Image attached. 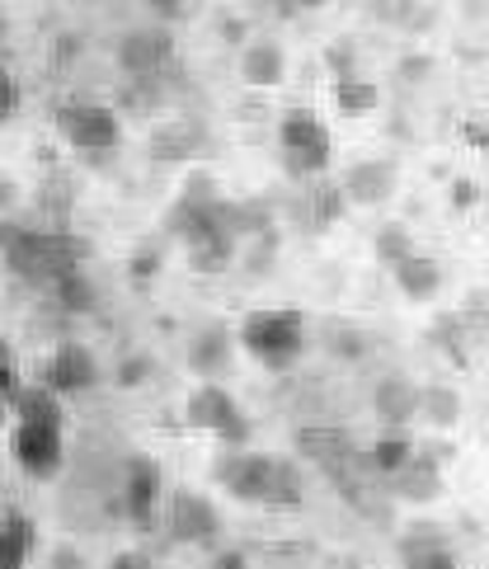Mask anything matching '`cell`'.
<instances>
[{
    "mask_svg": "<svg viewBox=\"0 0 489 569\" xmlns=\"http://www.w3.org/2000/svg\"><path fill=\"white\" fill-rule=\"evenodd\" d=\"M0 259L29 288H57L67 273L86 269V246L61 227H14L0 221Z\"/></svg>",
    "mask_w": 489,
    "mask_h": 569,
    "instance_id": "1",
    "label": "cell"
},
{
    "mask_svg": "<svg viewBox=\"0 0 489 569\" xmlns=\"http://www.w3.org/2000/svg\"><path fill=\"white\" fill-rule=\"evenodd\" d=\"M306 339H311V330H306V316L297 307L250 311L240 320V330H236V343L269 372H292L297 362L306 358Z\"/></svg>",
    "mask_w": 489,
    "mask_h": 569,
    "instance_id": "2",
    "label": "cell"
},
{
    "mask_svg": "<svg viewBox=\"0 0 489 569\" xmlns=\"http://www.w3.org/2000/svg\"><path fill=\"white\" fill-rule=\"evenodd\" d=\"M278 147H282V170L297 184H311V179H325V170H330L335 137L316 109H288L278 118Z\"/></svg>",
    "mask_w": 489,
    "mask_h": 569,
    "instance_id": "3",
    "label": "cell"
},
{
    "mask_svg": "<svg viewBox=\"0 0 489 569\" xmlns=\"http://www.w3.org/2000/svg\"><path fill=\"white\" fill-rule=\"evenodd\" d=\"M183 423L221 438L227 447H244V442H250V433H255L250 415L240 410V400L227 391V386H217V381H202V386H193V391H189V400H183Z\"/></svg>",
    "mask_w": 489,
    "mask_h": 569,
    "instance_id": "4",
    "label": "cell"
},
{
    "mask_svg": "<svg viewBox=\"0 0 489 569\" xmlns=\"http://www.w3.org/2000/svg\"><path fill=\"white\" fill-rule=\"evenodd\" d=\"M57 137L67 141L71 151H113L122 141V118L109 104H94V99H67L52 113Z\"/></svg>",
    "mask_w": 489,
    "mask_h": 569,
    "instance_id": "5",
    "label": "cell"
},
{
    "mask_svg": "<svg viewBox=\"0 0 489 569\" xmlns=\"http://www.w3.org/2000/svg\"><path fill=\"white\" fill-rule=\"evenodd\" d=\"M273 466L278 457L269 452H244V447H227L212 461V480L240 503H269V485H273Z\"/></svg>",
    "mask_w": 489,
    "mask_h": 569,
    "instance_id": "6",
    "label": "cell"
},
{
    "mask_svg": "<svg viewBox=\"0 0 489 569\" xmlns=\"http://www.w3.org/2000/svg\"><path fill=\"white\" fill-rule=\"evenodd\" d=\"M166 532L179 546H217V537H221L217 503L208 495H198L193 485H179L166 499Z\"/></svg>",
    "mask_w": 489,
    "mask_h": 569,
    "instance_id": "7",
    "label": "cell"
},
{
    "mask_svg": "<svg viewBox=\"0 0 489 569\" xmlns=\"http://www.w3.org/2000/svg\"><path fill=\"white\" fill-rule=\"evenodd\" d=\"M292 447H297V457L320 466V471L335 476V480H343L353 466H367V457H358L353 433L349 429H335V423H306V429H297Z\"/></svg>",
    "mask_w": 489,
    "mask_h": 569,
    "instance_id": "8",
    "label": "cell"
},
{
    "mask_svg": "<svg viewBox=\"0 0 489 569\" xmlns=\"http://www.w3.org/2000/svg\"><path fill=\"white\" fill-rule=\"evenodd\" d=\"M118 71L128 80H156L174 62V33L166 24H147V29H128L118 38Z\"/></svg>",
    "mask_w": 489,
    "mask_h": 569,
    "instance_id": "9",
    "label": "cell"
},
{
    "mask_svg": "<svg viewBox=\"0 0 489 569\" xmlns=\"http://www.w3.org/2000/svg\"><path fill=\"white\" fill-rule=\"evenodd\" d=\"M10 457L29 480H57L67 466V438L61 429H38V423H14L10 433Z\"/></svg>",
    "mask_w": 489,
    "mask_h": 569,
    "instance_id": "10",
    "label": "cell"
},
{
    "mask_svg": "<svg viewBox=\"0 0 489 569\" xmlns=\"http://www.w3.org/2000/svg\"><path fill=\"white\" fill-rule=\"evenodd\" d=\"M160 499H166V476H160L156 457L132 452L128 471H122V513H128L132 527L151 532L156 518H160Z\"/></svg>",
    "mask_w": 489,
    "mask_h": 569,
    "instance_id": "11",
    "label": "cell"
},
{
    "mask_svg": "<svg viewBox=\"0 0 489 569\" xmlns=\"http://www.w3.org/2000/svg\"><path fill=\"white\" fill-rule=\"evenodd\" d=\"M38 381H43L48 391L61 396V400H67V396H90L94 386H99V358L86 349V343L67 339V343H57V349L48 353Z\"/></svg>",
    "mask_w": 489,
    "mask_h": 569,
    "instance_id": "12",
    "label": "cell"
},
{
    "mask_svg": "<svg viewBox=\"0 0 489 569\" xmlns=\"http://www.w3.org/2000/svg\"><path fill=\"white\" fill-rule=\"evenodd\" d=\"M396 184H400V170H396V160H353L349 170H343L339 179V189L343 198L353 202V208H381V202H391L396 198Z\"/></svg>",
    "mask_w": 489,
    "mask_h": 569,
    "instance_id": "13",
    "label": "cell"
},
{
    "mask_svg": "<svg viewBox=\"0 0 489 569\" xmlns=\"http://www.w3.org/2000/svg\"><path fill=\"white\" fill-rule=\"evenodd\" d=\"M396 556L405 569H461V556L438 522H410L396 541Z\"/></svg>",
    "mask_w": 489,
    "mask_h": 569,
    "instance_id": "14",
    "label": "cell"
},
{
    "mask_svg": "<svg viewBox=\"0 0 489 569\" xmlns=\"http://www.w3.org/2000/svg\"><path fill=\"white\" fill-rule=\"evenodd\" d=\"M442 457L447 447H415V461L400 476H391V495L405 503H433L442 499L447 480H442Z\"/></svg>",
    "mask_w": 489,
    "mask_h": 569,
    "instance_id": "15",
    "label": "cell"
},
{
    "mask_svg": "<svg viewBox=\"0 0 489 569\" xmlns=\"http://www.w3.org/2000/svg\"><path fill=\"white\" fill-rule=\"evenodd\" d=\"M372 410H377V419L386 423V429L405 433V423H415V419H419V386L405 377V372L381 377V381H377V391H372Z\"/></svg>",
    "mask_w": 489,
    "mask_h": 569,
    "instance_id": "16",
    "label": "cell"
},
{
    "mask_svg": "<svg viewBox=\"0 0 489 569\" xmlns=\"http://www.w3.org/2000/svg\"><path fill=\"white\" fill-rule=\"evenodd\" d=\"M231 349H236V339H231V325H202V330L189 339V368L198 377H221L231 368Z\"/></svg>",
    "mask_w": 489,
    "mask_h": 569,
    "instance_id": "17",
    "label": "cell"
},
{
    "mask_svg": "<svg viewBox=\"0 0 489 569\" xmlns=\"http://www.w3.org/2000/svg\"><path fill=\"white\" fill-rule=\"evenodd\" d=\"M282 76H288V52L273 38H255L250 48L240 52V80L255 90H273L282 86Z\"/></svg>",
    "mask_w": 489,
    "mask_h": 569,
    "instance_id": "18",
    "label": "cell"
},
{
    "mask_svg": "<svg viewBox=\"0 0 489 569\" xmlns=\"http://www.w3.org/2000/svg\"><path fill=\"white\" fill-rule=\"evenodd\" d=\"M391 278H396V288H400V297L405 301H433L438 292H442V282H447V273H442V263L433 259V254H410L400 263V269H391Z\"/></svg>",
    "mask_w": 489,
    "mask_h": 569,
    "instance_id": "19",
    "label": "cell"
},
{
    "mask_svg": "<svg viewBox=\"0 0 489 569\" xmlns=\"http://www.w3.org/2000/svg\"><path fill=\"white\" fill-rule=\"evenodd\" d=\"M343 208H349V198H343L339 179H311L301 193V221L311 231H330L335 221L343 217Z\"/></svg>",
    "mask_w": 489,
    "mask_h": 569,
    "instance_id": "20",
    "label": "cell"
},
{
    "mask_svg": "<svg viewBox=\"0 0 489 569\" xmlns=\"http://www.w3.org/2000/svg\"><path fill=\"white\" fill-rule=\"evenodd\" d=\"M14 419L19 423H38V429H61V423H67V405H61V396H52L43 381H33V386L19 391Z\"/></svg>",
    "mask_w": 489,
    "mask_h": 569,
    "instance_id": "21",
    "label": "cell"
},
{
    "mask_svg": "<svg viewBox=\"0 0 489 569\" xmlns=\"http://www.w3.org/2000/svg\"><path fill=\"white\" fill-rule=\"evenodd\" d=\"M38 546V527L29 513H6L0 518V569H24Z\"/></svg>",
    "mask_w": 489,
    "mask_h": 569,
    "instance_id": "22",
    "label": "cell"
},
{
    "mask_svg": "<svg viewBox=\"0 0 489 569\" xmlns=\"http://www.w3.org/2000/svg\"><path fill=\"white\" fill-rule=\"evenodd\" d=\"M461 396H457V386H419V419L428 423V429H457L461 423Z\"/></svg>",
    "mask_w": 489,
    "mask_h": 569,
    "instance_id": "23",
    "label": "cell"
},
{
    "mask_svg": "<svg viewBox=\"0 0 489 569\" xmlns=\"http://www.w3.org/2000/svg\"><path fill=\"white\" fill-rule=\"evenodd\" d=\"M410 461H415V438L386 429V433L372 442V452H367V471H377V476L391 480V476H400Z\"/></svg>",
    "mask_w": 489,
    "mask_h": 569,
    "instance_id": "24",
    "label": "cell"
},
{
    "mask_svg": "<svg viewBox=\"0 0 489 569\" xmlns=\"http://www.w3.org/2000/svg\"><path fill=\"white\" fill-rule=\"evenodd\" d=\"M377 104H381V90H377L367 76H343V80H335V109H339L343 118H367V113H377Z\"/></svg>",
    "mask_w": 489,
    "mask_h": 569,
    "instance_id": "25",
    "label": "cell"
},
{
    "mask_svg": "<svg viewBox=\"0 0 489 569\" xmlns=\"http://www.w3.org/2000/svg\"><path fill=\"white\" fill-rule=\"evenodd\" d=\"M372 250H377V263H386V269H400L410 254H419L415 250V236H410L405 221H381L377 236H372Z\"/></svg>",
    "mask_w": 489,
    "mask_h": 569,
    "instance_id": "26",
    "label": "cell"
},
{
    "mask_svg": "<svg viewBox=\"0 0 489 569\" xmlns=\"http://www.w3.org/2000/svg\"><path fill=\"white\" fill-rule=\"evenodd\" d=\"M52 297H57V307L61 311H71V316H90L94 307H99V292H94V278L86 273V269H76V273H67L52 288Z\"/></svg>",
    "mask_w": 489,
    "mask_h": 569,
    "instance_id": "27",
    "label": "cell"
},
{
    "mask_svg": "<svg viewBox=\"0 0 489 569\" xmlns=\"http://www.w3.org/2000/svg\"><path fill=\"white\" fill-rule=\"evenodd\" d=\"M306 503V480H301V466L292 457H278L273 466V485H269V503L263 508H301Z\"/></svg>",
    "mask_w": 489,
    "mask_h": 569,
    "instance_id": "28",
    "label": "cell"
},
{
    "mask_svg": "<svg viewBox=\"0 0 489 569\" xmlns=\"http://www.w3.org/2000/svg\"><path fill=\"white\" fill-rule=\"evenodd\" d=\"M433 343L457 362V368H466V362H471V353H466V330H461L457 316H442V320L433 325Z\"/></svg>",
    "mask_w": 489,
    "mask_h": 569,
    "instance_id": "29",
    "label": "cell"
},
{
    "mask_svg": "<svg viewBox=\"0 0 489 569\" xmlns=\"http://www.w3.org/2000/svg\"><path fill=\"white\" fill-rule=\"evenodd\" d=\"M128 278H132L137 292H147L151 282L160 278V250H156V246H141V250L132 254V263H128Z\"/></svg>",
    "mask_w": 489,
    "mask_h": 569,
    "instance_id": "30",
    "label": "cell"
},
{
    "mask_svg": "<svg viewBox=\"0 0 489 569\" xmlns=\"http://www.w3.org/2000/svg\"><path fill=\"white\" fill-rule=\"evenodd\" d=\"M19 391H24V377H19V362H14V349H10V339H0V396L10 400V410H14V400Z\"/></svg>",
    "mask_w": 489,
    "mask_h": 569,
    "instance_id": "31",
    "label": "cell"
},
{
    "mask_svg": "<svg viewBox=\"0 0 489 569\" xmlns=\"http://www.w3.org/2000/svg\"><path fill=\"white\" fill-rule=\"evenodd\" d=\"M330 353H335V358L358 362V358L367 353V339L353 330V325H335V330H330Z\"/></svg>",
    "mask_w": 489,
    "mask_h": 569,
    "instance_id": "32",
    "label": "cell"
},
{
    "mask_svg": "<svg viewBox=\"0 0 489 569\" xmlns=\"http://www.w3.org/2000/svg\"><path fill=\"white\" fill-rule=\"evenodd\" d=\"M151 151L160 160H179V156H189V128H160L151 137Z\"/></svg>",
    "mask_w": 489,
    "mask_h": 569,
    "instance_id": "33",
    "label": "cell"
},
{
    "mask_svg": "<svg viewBox=\"0 0 489 569\" xmlns=\"http://www.w3.org/2000/svg\"><path fill=\"white\" fill-rule=\"evenodd\" d=\"M325 62L335 67V80H343V76H358V52H353V43H330V52H325Z\"/></svg>",
    "mask_w": 489,
    "mask_h": 569,
    "instance_id": "34",
    "label": "cell"
},
{
    "mask_svg": "<svg viewBox=\"0 0 489 569\" xmlns=\"http://www.w3.org/2000/svg\"><path fill=\"white\" fill-rule=\"evenodd\" d=\"M19 113V80H14V71L0 62V123L6 118H14Z\"/></svg>",
    "mask_w": 489,
    "mask_h": 569,
    "instance_id": "35",
    "label": "cell"
},
{
    "mask_svg": "<svg viewBox=\"0 0 489 569\" xmlns=\"http://www.w3.org/2000/svg\"><path fill=\"white\" fill-rule=\"evenodd\" d=\"M147 372H151V362H147V358H128V362L118 368V386H128V391H132V386L147 381Z\"/></svg>",
    "mask_w": 489,
    "mask_h": 569,
    "instance_id": "36",
    "label": "cell"
},
{
    "mask_svg": "<svg viewBox=\"0 0 489 569\" xmlns=\"http://www.w3.org/2000/svg\"><path fill=\"white\" fill-rule=\"evenodd\" d=\"M109 569H156V565H151V556H141V551H118L109 560Z\"/></svg>",
    "mask_w": 489,
    "mask_h": 569,
    "instance_id": "37",
    "label": "cell"
},
{
    "mask_svg": "<svg viewBox=\"0 0 489 569\" xmlns=\"http://www.w3.org/2000/svg\"><path fill=\"white\" fill-rule=\"evenodd\" d=\"M212 569H259V565L240 551H221V556H212Z\"/></svg>",
    "mask_w": 489,
    "mask_h": 569,
    "instance_id": "38",
    "label": "cell"
},
{
    "mask_svg": "<svg viewBox=\"0 0 489 569\" xmlns=\"http://www.w3.org/2000/svg\"><path fill=\"white\" fill-rule=\"evenodd\" d=\"M76 52H80V38H76V33H61V38H57V62H71Z\"/></svg>",
    "mask_w": 489,
    "mask_h": 569,
    "instance_id": "39",
    "label": "cell"
},
{
    "mask_svg": "<svg viewBox=\"0 0 489 569\" xmlns=\"http://www.w3.org/2000/svg\"><path fill=\"white\" fill-rule=\"evenodd\" d=\"M471 202H476V184H466V179L452 184V208H471Z\"/></svg>",
    "mask_w": 489,
    "mask_h": 569,
    "instance_id": "40",
    "label": "cell"
},
{
    "mask_svg": "<svg viewBox=\"0 0 489 569\" xmlns=\"http://www.w3.org/2000/svg\"><path fill=\"white\" fill-rule=\"evenodd\" d=\"M156 10V19H183L189 14V6H151Z\"/></svg>",
    "mask_w": 489,
    "mask_h": 569,
    "instance_id": "41",
    "label": "cell"
},
{
    "mask_svg": "<svg viewBox=\"0 0 489 569\" xmlns=\"http://www.w3.org/2000/svg\"><path fill=\"white\" fill-rule=\"evenodd\" d=\"M428 71V57H419V62H405V76H410V80H419Z\"/></svg>",
    "mask_w": 489,
    "mask_h": 569,
    "instance_id": "42",
    "label": "cell"
},
{
    "mask_svg": "<svg viewBox=\"0 0 489 569\" xmlns=\"http://www.w3.org/2000/svg\"><path fill=\"white\" fill-rule=\"evenodd\" d=\"M6 415H10V400L0 396V429H6Z\"/></svg>",
    "mask_w": 489,
    "mask_h": 569,
    "instance_id": "43",
    "label": "cell"
},
{
    "mask_svg": "<svg viewBox=\"0 0 489 569\" xmlns=\"http://www.w3.org/2000/svg\"><path fill=\"white\" fill-rule=\"evenodd\" d=\"M10 33V24H6V19H0V38H6Z\"/></svg>",
    "mask_w": 489,
    "mask_h": 569,
    "instance_id": "44",
    "label": "cell"
}]
</instances>
